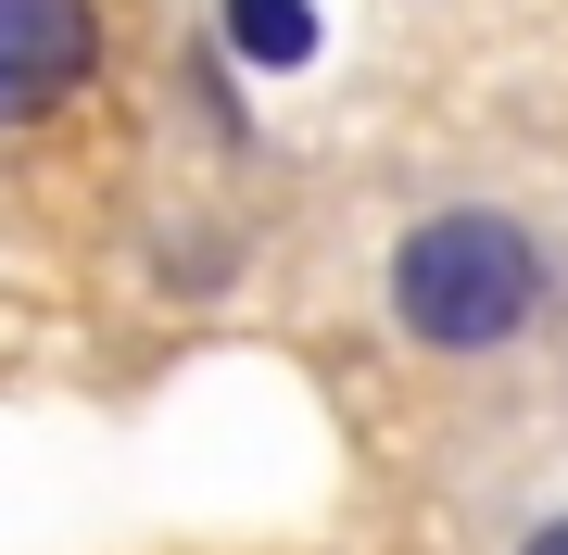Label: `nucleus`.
<instances>
[{"label": "nucleus", "instance_id": "f257e3e1", "mask_svg": "<svg viewBox=\"0 0 568 555\" xmlns=\"http://www.w3.org/2000/svg\"><path fill=\"white\" fill-rule=\"evenodd\" d=\"M379 290H392V329L417 353H506L556 316V253L506 203H443L392 240Z\"/></svg>", "mask_w": 568, "mask_h": 555}, {"label": "nucleus", "instance_id": "20e7f679", "mask_svg": "<svg viewBox=\"0 0 568 555\" xmlns=\"http://www.w3.org/2000/svg\"><path fill=\"white\" fill-rule=\"evenodd\" d=\"M518 555H568V517H544V531H530V543H518Z\"/></svg>", "mask_w": 568, "mask_h": 555}, {"label": "nucleus", "instance_id": "f03ea898", "mask_svg": "<svg viewBox=\"0 0 568 555\" xmlns=\"http://www.w3.org/2000/svg\"><path fill=\"white\" fill-rule=\"evenodd\" d=\"M102 63V0H0V126H39Z\"/></svg>", "mask_w": 568, "mask_h": 555}, {"label": "nucleus", "instance_id": "7ed1b4c3", "mask_svg": "<svg viewBox=\"0 0 568 555\" xmlns=\"http://www.w3.org/2000/svg\"><path fill=\"white\" fill-rule=\"evenodd\" d=\"M215 51L265 63V76H304V63L328 51V13L316 0H215Z\"/></svg>", "mask_w": 568, "mask_h": 555}]
</instances>
